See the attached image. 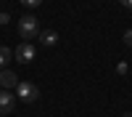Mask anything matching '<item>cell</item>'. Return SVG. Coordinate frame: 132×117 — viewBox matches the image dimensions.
I'll list each match as a JSON object with an SVG mask.
<instances>
[{
    "label": "cell",
    "mask_w": 132,
    "mask_h": 117,
    "mask_svg": "<svg viewBox=\"0 0 132 117\" xmlns=\"http://www.w3.org/2000/svg\"><path fill=\"white\" fill-rule=\"evenodd\" d=\"M13 59V51L5 48V45H0V69H5V64Z\"/></svg>",
    "instance_id": "cell-7"
},
{
    "label": "cell",
    "mask_w": 132,
    "mask_h": 117,
    "mask_svg": "<svg viewBox=\"0 0 132 117\" xmlns=\"http://www.w3.org/2000/svg\"><path fill=\"white\" fill-rule=\"evenodd\" d=\"M16 109V96L11 91H0V114H11Z\"/></svg>",
    "instance_id": "cell-4"
},
{
    "label": "cell",
    "mask_w": 132,
    "mask_h": 117,
    "mask_svg": "<svg viewBox=\"0 0 132 117\" xmlns=\"http://www.w3.org/2000/svg\"><path fill=\"white\" fill-rule=\"evenodd\" d=\"M0 85H3V91H11V88H16V85H19V77H16V72H11V69H0Z\"/></svg>",
    "instance_id": "cell-5"
},
{
    "label": "cell",
    "mask_w": 132,
    "mask_h": 117,
    "mask_svg": "<svg viewBox=\"0 0 132 117\" xmlns=\"http://www.w3.org/2000/svg\"><path fill=\"white\" fill-rule=\"evenodd\" d=\"M116 72H119V74H127V72H129V67H127L124 61H119V64H116Z\"/></svg>",
    "instance_id": "cell-9"
},
{
    "label": "cell",
    "mask_w": 132,
    "mask_h": 117,
    "mask_svg": "<svg viewBox=\"0 0 132 117\" xmlns=\"http://www.w3.org/2000/svg\"><path fill=\"white\" fill-rule=\"evenodd\" d=\"M21 5H24V8H40L42 0H21Z\"/></svg>",
    "instance_id": "cell-8"
},
{
    "label": "cell",
    "mask_w": 132,
    "mask_h": 117,
    "mask_svg": "<svg viewBox=\"0 0 132 117\" xmlns=\"http://www.w3.org/2000/svg\"><path fill=\"white\" fill-rule=\"evenodd\" d=\"M16 96L21 101H27V104H32V101H37L40 99V88L35 82H27V80H21L19 85H16Z\"/></svg>",
    "instance_id": "cell-2"
},
{
    "label": "cell",
    "mask_w": 132,
    "mask_h": 117,
    "mask_svg": "<svg viewBox=\"0 0 132 117\" xmlns=\"http://www.w3.org/2000/svg\"><path fill=\"white\" fill-rule=\"evenodd\" d=\"M122 117H132V112H127V114H122Z\"/></svg>",
    "instance_id": "cell-13"
},
{
    "label": "cell",
    "mask_w": 132,
    "mask_h": 117,
    "mask_svg": "<svg viewBox=\"0 0 132 117\" xmlns=\"http://www.w3.org/2000/svg\"><path fill=\"white\" fill-rule=\"evenodd\" d=\"M119 3H122L124 8H129V11H132V0H119Z\"/></svg>",
    "instance_id": "cell-12"
},
{
    "label": "cell",
    "mask_w": 132,
    "mask_h": 117,
    "mask_svg": "<svg viewBox=\"0 0 132 117\" xmlns=\"http://www.w3.org/2000/svg\"><path fill=\"white\" fill-rule=\"evenodd\" d=\"M13 56H16L21 64H29V61H35V56H37V48L32 45V43H19V48L13 51Z\"/></svg>",
    "instance_id": "cell-3"
},
{
    "label": "cell",
    "mask_w": 132,
    "mask_h": 117,
    "mask_svg": "<svg viewBox=\"0 0 132 117\" xmlns=\"http://www.w3.org/2000/svg\"><path fill=\"white\" fill-rule=\"evenodd\" d=\"M40 43H42L45 48H53V45L58 43V35H56L53 29H42V32H40Z\"/></svg>",
    "instance_id": "cell-6"
},
{
    "label": "cell",
    "mask_w": 132,
    "mask_h": 117,
    "mask_svg": "<svg viewBox=\"0 0 132 117\" xmlns=\"http://www.w3.org/2000/svg\"><path fill=\"white\" fill-rule=\"evenodd\" d=\"M19 37L24 40V43L40 37V21H37L35 13H27V16H21V19H19Z\"/></svg>",
    "instance_id": "cell-1"
},
{
    "label": "cell",
    "mask_w": 132,
    "mask_h": 117,
    "mask_svg": "<svg viewBox=\"0 0 132 117\" xmlns=\"http://www.w3.org/2000/svg\"><path fill=\"white\" fill-rule=\"evenodd\" d=\"M8 21H11V16H8V13H5V11H3V13H0V27H5V24H8Z\"/></svg>",
    "instance_id": "cell-10"
},
{
    "label": "cell",
    "mask_w": 132,
    "mask_h": 117,
    "mask_svg": "<svg viewBox=\"0 0 132 117\" xmlns=\"http://www.w3.org/2000/svg\"><path fill=\"white\" fill-rule=\"evenodd\" d=\"M124 43L132 48V29H127V32H124Z\"/></svg>",
    "instance_id": "cell-11"
}]
</instances>
